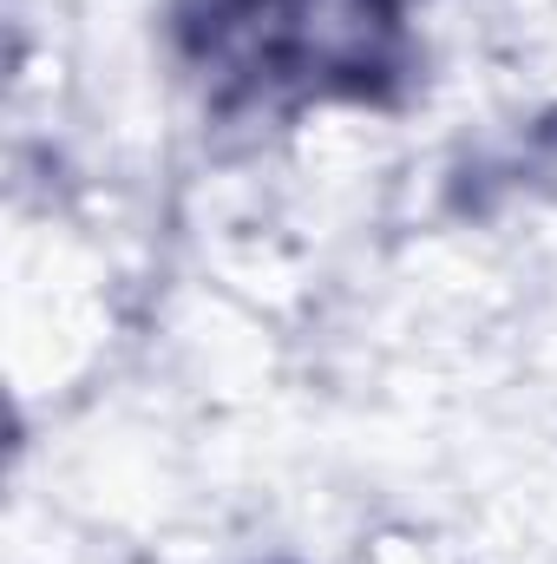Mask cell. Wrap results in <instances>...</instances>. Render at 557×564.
<instances>
[{
  "label": "cell",
  "mask_w": 557,
  "mask_h": 564,
  "mask_svg": "<svg viewBox=\"0 0 557 564\" xmlns=\"http://www.w3.org/2000/svg\"><path fill=\"white\" fill-rule=\"evenodd\" d=\"M171 53L210 119L282 126L315 106H401L407 0H171Z\"/></svg>",
  "instance_id": "obj_1"
}]
</instances>
